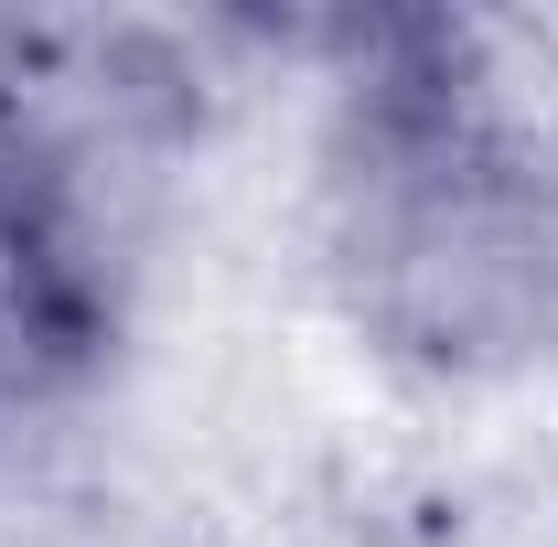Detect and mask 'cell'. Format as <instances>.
Returning a JSON list of instances; mask_svg holds the SVG:
<instances>
[{
  "mask_svg": "<svg viewBox=\"0 0 558 547\" xmlns=\"http://www.w3.org/2000/svg\"><path fill=\"white\" fill-rule=\"evenodd\" d=\"M354 312L429 365L558 354V139L494 97L451 22H398L333 150Z\"/></svg>",
  "mask_w": 558,
  "mask_h": 547,
  "instance_id": "cell-1",
  "label": "cell"
}]
</instances>
